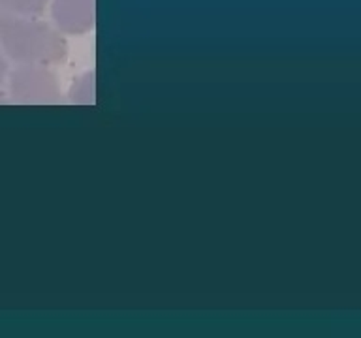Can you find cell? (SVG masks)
<instances>
[{
  "label": "cell",
  "mask_w": 361,
  "mask_h": 338,
  "mask_svg": "<svg viewBox=\"0 0 361 338\" xmlns=\"http://www.w3.org/2000/svg\"><path fill=\"white\" fill-rule=\"evenodd\" d=\"M0 49L17 64L51 66L68 56V44L59 28L36 17L6 13H0Z\"/></svg>",
  "instance_id": "obj_1"
},
{
  "label": "cell",
  "mask_w": 361,
  "mask_h": 338,
  "mask_svg": "<svg viewBox=\"0 0 361 338\" xmlns=\"http://www.w3.org/2000/svg\"><path fill=\"white\" fill-rule=\"evenodd\" d=\"M53 21L64 34H85L96 23V0H53Z\"/></svg>",
  "instance_id": "obj_3"
},
{
  "label": "cell",
  "mask_w": 361,
  "mask_h": 338,
  "mask_svg": "<svg viewBox=\"0 0 361 338\" xmlns=\"http://www.w3.org/2000/svg\"><path fill=\"white\" fill-rule=\"evenodd\" d=\"M47 2L49 0H0V13L38 17L44 13Z\"/></svg>",
  "instance_id": "obj_5"
},
{
  "label": "cell",
  "mask_w": 361,
  "mask_h": 338,
  "mask_svg": "<svg viewBox=\"0 0 361 338\" xmlns=\"http://www.w3.org/2000/svg\"><path fill=\"white\" fill-rule=\"evenodd\" d=\"M94 98H96L94 72L81 73V75L73 81L72 89H70V101H72V104H81V106H89V104H94Z\"/></svg>",
  "instance_id": "obj_4"
},
{
  "label": "cell",
  "mask_w": 361,
  "mask_h": 338,
  "mask_svg": "<svg viewBox=\"0 0 361 338\" xmlns=\"http://www.w3.org/2000/svg\"><path fill=\"white\" fill-rule=\"evenodd\" d=\"M8 77L10 96L19 104H55L61 98L59 79L49 66L19 64Z\"/></svg>",
  "instance_id": "obj_2"
},
{
  "label": "cell",
  "mask_w": 361,
  "mask_h": 338,
  "mask_svg": "<svg viewBox=\"0 0 361 338\" xmlns=\"http://www.w3.org/2000/svg\"><path fill=\"white\" fill-rule=\"evenodd\" d=\"M8 61H6L4 53H2V49H0V84L4 83L6 77H8Z\"/></svg>",
  "instance_id": "obj_6"
}]
</instances>
